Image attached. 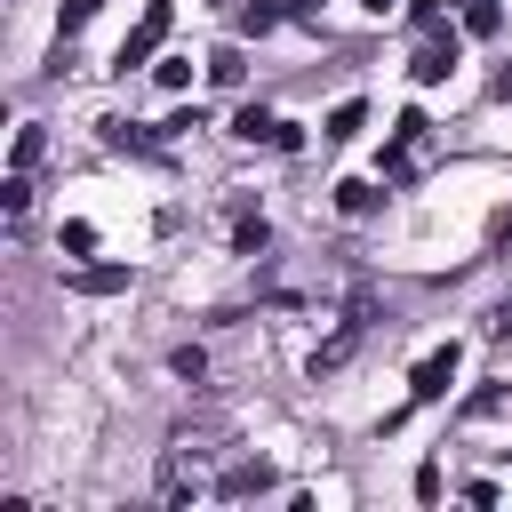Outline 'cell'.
I'll return each mask as SVG.
<instances>
[{"mask_svg":"<svg viewBox=\"0 0 512 512\" xmlns=\"http://www.w3.org/2000/svg\"><path fill=\"white\" fill-rule=\"evenodd\" d=\"M200 488H208V472H200V448H192V432H184V440L160 456V504H192Z\"/></svg>","mask_w":512,"mask_h":512,"instance_id":"1","label":"cell"},{"mask_svg":"<svg viewBox=\"0 0 512 512\" xmlns=\"http://www.w3.org/2000/svg\"><path fill=\"white\" fill-rule=\"evenodd\" d=\"M168 24H176V0H144V16H136V32L120 40L112 64H120V72H128V64H152V48L168 40Z\"/></svg>","mask_w":512,"mask_h":512,"instance_id":"2","label":"cell"},{"mask_svg":"<svg viewBox=\"0 0 512 512\" xmlns=\"http://www.w3.org/2000/svg\"><path fill=\"white\" fill-rule=\"evenodd\" d=\"M448 384H456V344H440V352H424V360H416V376H408V400L424 408V400H440Z\"/></svg>","mask_w":512,"mask_h":512,"instance_id":"3","label":"cell"},{"mask_svg":"<svg viewBox=\"0 0 512 512\" xmlns=\"http://www.w3.org/2000/svg\"><path fill=\"white\" fill-rule=\"evenodd\" d=\"M360 328H368V296H360V304L344 312V328H336V336H328V344L312 352V376H328V368H344V360H352V344H360Z\"/></svg>","mask_w":512,"mask_h":512,"instance_id":"4","label":"cell"},{"mask_svg":"<svg viewBox=\"0 0 512 512\" xmlns=\"http://www.w3.org/2000/svg\"><path fill=\"white\" fill-rule=\"evenodd\" d=\"M264 488H272V464H264V456H256V464H232V472L216 480V496H264Z\"/></svg>","mask_w":512,"mask_h":512,"instance_id":"5","label":"cell"},{"mask_svg":"<svg viewBox=\"0 0 512 512\" xmlns=\"http://www.w3.org/2000/svg\"><path fill=\"white\" fill-rule=\"evenodd\" d=\"M448 72H456V40H424V48H416V80L432 88V80H448Z\"/></svg>","mask_w":512,"mask_h":512,"instance_id":"6","label":"cell"},{"mask_svg":"<svg viewBox=\"0 0 512 512\" xmlns=\"http://www.w3.org/2000/svg\"><path fill=\"white\" fill-rule=\"evenodd\" d=\"M104 144H112V152H160V136L136 128V120H104Z\"/></svg>","mask_w":512,"mask_h":512,"instance_id":"7","label":"cell"},{"mask_svg":"<svg viewBox=\"0 0 512 512\" xmlns=\"http://www.w3.org/2000/svg\"><path fill=\"white\" fill-rule=\"evenodd\" d=\"M72 288H80V296H120L128 272H120V264H88V272H72Z\"/></svg>","mask_w":512,"mask_h":512,"instance_id":"8","label":"cell"},{"mask_svg":"<svg viewBox=\"0 0 512 512\" xmlns=\"http://www.w3.org/2000/svg\"><path fill=\"white\" fill-rule=\"evenodd\" d=\"M232 248H240V256H264V248H272V224L240 208V224H232Z\"/></svg>","mask_w":512,"mask_h":512,"instance_id":"9","label":"cell"},{"mask_svg":"<svg viewBox=\"0 0 512 512\" xmlns=\"http://www.w3.org/2000/svg\"><path fill=\"white\" fill-rule=\"evenodd\" d=\"M40 152H48V128H40V120H24V128H16V168L32 176V160H40Z\"/></svg>","mask_w":512,"mask_h":512,"instance_id":"10","label":"cell"},{"mask_svg":"<svg viewBox=\"0 0 512 512\" xmlns=\"http://www.w3.org/2000/svg\"><path fill=\"white\" fill-rule=\"evenodd\" d=\"M0 208H8V216H24V208H32V176H24V168H8V184H0Z\"/></svg>","mask_w":512,"mask_h":512,"instance_id":"11","label":"cell"},{"mask_svg":"<svg viewBox=\"0 0 512 512\" xmlns=\"http://www.w3.org/2000/svg\"><path fill=\"white\" fill-rule=\"evenodd\" d=\"M360 120H368L360 104H336V112H328V144H344V136H360Z\"/></svg>","mask_w":512,"mask_h":512,"instance_id":"12","label":"cell"},{"mask_svg":"<svg viewBox=\"0 0 512 512\" xmlns=\"http://www.w3.org/2000/svg\"><path fill=\"white\" fill-rule=\"evenodd\" d=\"M168 368H176V376H184V384H200V376H208V352H200V344H184V352H176V360H168Z\"/></svg>","mask_w":512,"mask_h":512,"instance_id":"13","label":"cell"},{"mask_svg":"<svg viewBox=\"0 0 512 512\" xmlns=\"http://www.w3.org/2000/svg\"><path fill=\"white\" fill-rule=\"evenodd\" d=\"M464 24H472V32H496L504 8H496V0H464Z\"/></svg>","mask_w":512,"mask_h":512,"instance_id":"14","label":"cell"},{"mask_svg":"<svg viewBox=\"0 0 512 512\" xmlns=\"http://www.w3.org/2000/svg\"><path fill=\"white\" fill-rule=\"evenodd\" d=\"M208 80H224V88H232V80H240V48H216V56H208Z\"/></svg>","mask_w":512,"mask_h":512,"instance_id":"15","label":"cell"},{"mask_svg":"<svg viewBox=\"0 0 512 512\" xmlns=\"http://www.w3.org/2000/svg\"><path fill=\"white\" fill-rule=\"evenodd\" d=\"M272 24H280V8H264V0H256V8H240V32H272Z\"/></svg>","mask_w":512,"mask_h":512,"instance_id":"16","label":"cell"},{"mask_svg":"<svg viewBox=\"0 0 512 512\" xmlns=\"http://www.w3.org/2000/svg\"><path fill=\"white\" fill-rule=\"evenodd\" d=\"M336 192H344V216H368V208H376V192H368V184H336Z\"/></svg>","mask_w":512,"mask_h":512,"instance_id":"17","label":"cell"},{"mask_svg":"<svg viewBox=\"0 0 512 512\" xmlns=\"http://www.w3.org/2000/svg\"><path fill=\"white\" fill-rule=\"evenodd\" d=\"M96 8H104V0H64V40H72V32H80V24L96 16Z\"/></svg>","mask_w":512,"mask_h":512,"instance_id":"18","label":"cell"},{"mask_svg":"<svg viewBox=\"0 0 512 512\" xmlns=\"http://www.w3.org/2000/svg\"><path fill=\"white\" fill-rule=\"evenodd\" d=\"M488 336H512V304H496V312H488Z\"/></svg>","mask_w":512,"mask_h":512,"instance_id":"19","label":"cell"},{"mask_svg":"<svg viewBox=\"0 0 512 512\" xmlns=\"http://www.w3.org/2000/svg\"><path fill=\"white\" fill-rule=\"evenodd\" d=\"M496 248H512V208H504V216H496Z\"/></svg>","mask_w":512,"mask_h":512,"instance_id":"20","label":"cell"}]
</instances>
